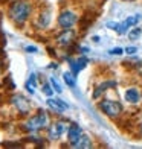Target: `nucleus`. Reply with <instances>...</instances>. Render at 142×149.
Listing matches in <instances>:
<instances>
[{
    "mask_svg": "<svg viewBox=\"0 0 142 149\" xmlns=\"http://www.w3.org/2000/svg\"><path fill=\"white\" fill-rule=\"evenodd\" d=\"M31 12H32V5L28 0H15V2L11 3L9 9H8L9 18L18 26L28 22Z\"/></svg>",
    "mask_w": 142,
    "mask_h": 149,
    "instance_id": "obj_1",
    "label": "nucleus"
},
{
    "mask_svg": "<svg viewBox=\"0 0 142 149\" xmlns=\"http://www.w3.org/2000/svg\"><path fill=\"white\" fill-rule=\"evenodd\" d=\"M46 126H47V114L44 111H38L35 116H32L26 120V123L23 125V130L28 132H37Z\"/></svg>",
    "mask_w": 142,
    "mask_h": 149,
    "instance_id": "obj_2",
    "label": "nucleus"
},
{
    "mask_svg": "<svg viewBox=\"0 0 142 149\" xmlns=\"http://www.w3.org/2000/svg\"><path fill=\"white\" fill-rule=\"evenodd\" d=\"M99 108L105 116H109L112 119L121 116V113H122V105H121L118 100H112V99H104L103 102L99 104Z\"/></svg>",
    "mask_w": 142,
    "mask_h": 149,
    "instance_id": "obj_3",
    "label": "nucleus"
},
{
    "mask_svg": "<svg viewBox=\"0 0 142 149\" xmlns=\"http://www.w3.org/2000/svg\"><path fill=\"white\" fill-rule=\"evenodd\" d=\"M77 22H78L77 14H75V12H72V11H69V9H64L61 14L58 15V24L61 26L63 29L73 28V26L77 24Z\"/></svg>",
    "mask_w": 142,
    "mask_h": 149,
    "instance_id": "obj_4",
    "label": "nucleus"
},
{
    "mask_svg": "<svg viewBox=\"0 0 142 149\" xmlns=\"http://www.w3.org/2000/svg\"><path fill=\"white\" fill-rule=\"evenodd\" d=\"M64 131H66V123L64 122H61V120L53 122V123L47 128V137H49V140L55 141V140H58L60 137H61Z\"/></svg>",
    "mask_w": 142,
    "mask_h": 149,
    "instance_id": "obj_5",
    "label": "nucleus"
},
{
    "mask_svg": "<svg viewBox=\"0 0 142 149\" xmlns=\"http://www.w3.org/2000/svg\"><path fill=\"white\" fill-rule=\"evenodd\" d=\"M11 102L14 104V107L17 108V111L22 114V116H26V114L29 113V110H31V102L25 96H22V94H15Z\"/></svg>",
    "mask_w": 142,
    "mask_h": 149,
    "instance_id": "obj_6",
    "label": "nucleus"
},
{
    "mask_svg": "<svg viewBox=\"0 0 142 149\" xmlns=\"http://www.w3.org/2000/svg\"><path fill=\"white\" fill-rule=\"evenodd\" d=\"M75 37H77V33H75V31H72V28L66 29V31H63L61 33L57 35V44L63 46V47H67V46H70L73 41H75Z\"/></svg>",
    "mask_w": 142,
    "mask_h": 149,
    "instance_id": "obj_7",
    "label": "nucleus"
},
{
    "mask_svg": "<svg viewBox=\"0 0 142 149\" xmlns=\"http://www.w3.org/2000/svg\"><path fill=\"white\" fill-rule=\"evenodd\" d=\"M83 135V130H81V126H78V125H70L69 128H67V140H69V143H70V146L73 145V143H77V140Z\"/></svg>",
    "mask_w": 142,
    "mask_h": 149,
    "instance_id": "obj_8",
    "label": "nucleus"
},
{
    "mask_svg": "<svg viewBox=\"0 0 142 149\" xmlns=\"http://www.w3.org/2000/svg\"><path fill=\"white\" fill-rule=\"evenodd\" d=\"M67 61H69V65H70V69L73 73H79L81 70L84 69V67L87 65V58L86 56H79L77 59H72V58H67Z\"/></svg>",
    "mask_w": 142,
    "mask_h": 149,
    "instance_id": "obj_9",
    "label": "nucleus"
},
{
    "mask_svg": "<svg viewBox=\"0 0 142 149\" xmlns=\"http://www.w3.org/2000/svg\"><path fill=\"white\" fill-rule=\"evenodd\" d=\"M47 105H49L51 108H53L55 111H58V113H63L69 108V105H67L66 102H63L61 99H52V97L47 99Z\"/></svg>",
    "mask_w": 142,
    "mask_h": 149,
    "instance_id": "obj_10",
    "label": "nucleus"
},
{
    "mask_svg": "<svg viewBox=\"0 0 142 149\" xmlns=\"http://www.w3.org/2000/svg\"><path fill=\"white\" fill-rule=\"evenodd\" d=\"M116 85V82H115V81H109V82H103V84H99L96 88H95V93H93V99H99L101 96H103L104 94V91H107L110 88V87H115Z\"/></svg>",
    "mask_w": 142,
    "mask_h": 149,
    "instance_id": "obj_11",
    "label": "nucleus"
},
{
    "mask_svg": "<svg viewBox=\"0 0 142 149\" xmlns=\"http://www.w3.org/2000/svg\"><path fill=\"white\" fill-rule=\"evenodd\" d=\"M125 100L130 104H138L141 100V91L138 88H128L125 91Z\"/></svg>",
    "mask_w": 142,
    "mask_h": 149,
    "instance_id": "obj_12",
    "label": "nucleus"
},
{
    "mask_svg": "<svg viewBox=\"0 0 142 149\" xmlns=\"http://www.w3.org/2000/svg\"><path fill=\"white\" fill-rule=\"evenodd\" d=\"M51 23V14L49 12H41V14L38 15V18H37V26L38 28H41V29H44V28H47V24Z\"/></svg>",
    "mask_w": 142,
    "mask_h": 149,
    "instance_id": "obj_13",
    "label": "nucleus"
},
{
    "mask_svg": "<svg viewBox=\"0 0 142 149\" xmlns=\"http://www.w3.org/2000/svg\"><path fill=\"white\" fill-rule=\"evenodd\" d=\"M73 148H90L92 146V140H90V137L89 135H81V137L77 140V143H73L72 145Z\"/></svg>",
    "mask_w": 142,
    "mask_h": 149,
    "instance_id": "obj_14",
    "label": "nucleus"
},
{
    "mask_svg": "<svg viewBox=\"0 0 142 149\" xmlns=\"http://www.w3.org/2000/svg\"><path fill=\"white\" fill-rule=\"evenodd\" d=\"M63 79H64L66 85H69V87H75V84H77L75 73H73V72H66V73L63 74Z\"/></svg>",
    "mask_w": 142,
    "mask_h": 149,
    "instance_id": "obj_15",
    "label": "nucleus"
},
{
    "mask_svg": "<svg viewBox=\"0 0 142 149\" xmlns=\"http://www.w3.org/2000/svg\"><path fill=\"white\" fill-rule=\"evenodd\" d=\"M141 33H142V29H141V28H134L133 31H130L128 37H130V40H136V38L141 37Z\"/></svg>",
    "mask_w": 142,
    "mask_h": 149,
    "instance_id": "obj_16",
    "label": "nucleus"
},
{
    "mask_svg": "<svg viewBox=\"0 0 142 149\" xmlns=\"http://www.w3.org/2000/svg\"><path fill=\"white\" fill-rule=\"evenodd\" d=\"M51 85H52V88L55 90L57 93H61L63 90H61V87H60V84L55 81V78H51Z\"/></svg>",
    "mask_w": 142,
    "mask_h": 149,
    "instance_id": "obj_17",
    "label": "nucleus"
},
{
    "mask_svg": "<svg viewBox=\"0 0 142 149\" xmlns=\"http://www.w3.org/2000/svg\"><path fill=\"white\" fill-rule=\"evenodd\" d=\"M43 93L46 94V96H52L53 91H52V85H43Z\"/></svg>",
    "mask_w": 142,
    "mask_h": 149,
    "instance_id": "obj_18",
    "label": "nucleus"
},
{
    "mask_svg": "<svg viewBox=\"0 0 142 149\" xmlns=\"http://www.w3.org/2000/svg\"><path fill=\"white\" fill-rule=\"evenodd\" d=\"M35 73H32L31 74V76H29V81H28V82H26V84H29V85H32V87H35V84H37V81H35Z\"/></svg>",
    "mask_w": 142,
    "mask_h": 149,
    "instance_id": "obj_19",
    "label": "nucleus"
},
{
    "mask_svg": "<svg viewBox=\"0 0 142 149\" xmlns=\"http://www.w3.org/2000/svg\"><path fill=\"white\" fill-rule=\"evenodd\" d=\"M122 49H119V47H116V49H112V50H109V53L110 55H122Z\"/></svg>",
    "mask_w": 142,
    "mask_h": 149,
    "instance_id": "obj_20",
    "label": "nucleus"
},
{
    "mask_svg": "<svg viewBox=\"0 0 142 149\" xmlns=\"http://www.w3.org/2000/svg\"><path fill=\"white\" fill-rule=\"evenodd\" d=\"M136 52H138L136 47H127V49H125V53H128V55H134Z\"/></svg>",
    "mask_w": 142,
    "mask_h": 149,
    "instance_id": "obj_21",
    "label": "nucleus"
},
{
    "mask_svg": "<svg viewBox=\"0 0 142 149\" xmlns=\"http://www.w3.org/2000/svg\"><path fill=\"white\" fill-rule=\"evenodd\" d=\"M26 52H37V47L35 46H26Z\"/></svg>",
    "mask_w": 142,
    "mask_h": 149,
    "instance_id": "obj_22",
    "label": "nucleus"
},
{
    "mask_svg": "<svg viewBox=\"0 0 142 149\" xmlns=\"http://www.w3.org/2000/svg\"><path fill=\"white\" fill-rule=\"evenodd\" d=\"M139 128H141V132H142V120H141V125H139Z\"/></svg>",
    "mask_w": 142,
    "mask_h": 149,
    "instance_id": "obj_23",
    "label": "nucleus"
}]
</instances>
